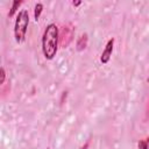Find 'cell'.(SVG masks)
<instances>
[{"label":"cell","mask_w":149,"mask_h":149,"mask_svg":"<svg viewBox=\"0 0 149 149\" xmlns=\"http://www.w3.org/2000/svg\"><path fill=\"white\" fill-rule=\"evenodd\" d=\"M42 10H43V5L41 2H37L35 5V8H34V17H35V21H37L42 14Z\"/></svg>","instance_id":"52a82bcc"},{"label":"cell","mask_w":149,"mask_h":149,"mask_svg":"<svg viewBox=\"0 0 149 149\" xmlns=\"http://www.w3.org/2000/svg\"><path fill=\"white\" fill-rule=\"evenodd\" d=\"M148 81H149V79H148Z\"/></svg>","instance_id":"8fae6325"},{"label":"cell","mask_w":149,"mask_h":149,"mask_svg":"<svg viewBox=\"0 0 149 149\" xmlns=\"http://www.w3.org/2000/svg\"><path fill=\"white\" fill-rule=\"evenodd\" d=\"M73 33H74V27L72 23L68 22L63 24L62 29L59 30V47L66 48L73 40Z\"/></svg>","instance_id":"3957f363"},{"label":"cell","mask_w":149,"mask_h":149,"mask_svg":"<svg viewBox=\"0 0 149 149\" xmlns=\"http://www.w3.org/2000/svg\"><path fill=\"white\" fill-rule=\"evenodd\" d=\"M21 3H22V1H17V0H15V1L12 2V7H10V9H9V12H8V16H9V17H13V16H14V14L17 12L19 7L21 6Z\"/></svg>","instance_id":"8992f818"},{"label":"cell","mask_w":149,"mask_h":149,"mask_svg":"<svg viewBox=\"0 0 149 149\" xmlns=\"http://www.w3.org/2000/svg\"><path fill=\"white\" fill-rule=\"evenodd\" d=\"M29 24V14L27 9H21L14 22V37L17 43H22L26 38V34Z\"/></svg>","instance_id":"7a4b0ae2"},{"label":"cell","mask_w":149,"mask_h":149,"mask_svg":"<svg viewBox=\"0 0 149 149\" xmlns=\"http://www.w3.org/2000/svg\"><path fill=\"white\" fill-rule=\"evenodd\" d=\"M80 3H81L80 1H73V2H72V5H73V6H79Z\"/></svg>","instance_id":"30bf717a"},{"label":"cell","mask_w":149,"mask_h":149,"mask_svg":"<svg viewBox=\"0 0 149 149\" xmlns=\"http://www.w3.org/2000/svg\"><path fill=\"white\" fill-rule=\"evenodd\" d=\"M48 149H49V148H48Z\"/></svg>","instance_id":"7c38bea8"},{"label":"cell","mask_w":149,"mask_h":149,"mask_svg":"<svg viewBox=\"0 0 149 149\" xmlns=\"http://www.w3.org/2000/svg\"><path fill=\"white\" fill-rule=\"evenodd\" d=\"M87 42H88V36H87V34H86V33L81 34V35L78 37L77 43H76V48H77V50H78V51H83V50H85L86 47H87Z\"/></svg>","instance_id":"5b68a950"},{"label":"cell","mask_w":149,"mask_h":149,"mask_svg":"<svg viewBox=\"0 0 149 149\" xmlns=\"http://www.w3.org/2000/svg\"><path fill=\"white\" fill-rule=\"evenodd\" d=\"M113 48H114V38H109L100 55V62L102 64H107L112 57V52H113Z\"/></svg>","instance_id":"277c9868"},{"label":"cell","mask_w":149,"mask_h":149,"mask_svg":"<svg viewBox=\"0 0 149 149\" xmlns=\"http://www.w3.org/2000/svg\"><path fill=\"white\" fill-rule=\"evenodd\" d=\"M137 149H149V136H147V137H144V139L139 141Z\"/></svg>","instance_id":"ba28073f"},{"label":"cell","mask_w":149,"mask_h":149,"mask_svg":"<svg viewBox=\"0 0 149 149\" xmlns=\"http://www.w3.org/2000/svg\"><path fill=\"white\" fill-rule=\"evenodd\" d=\"M59 45V29L55 23H49L42 35V52L45 59H52Z\"/></svg>","instance_id":"6da1fadb"},{"label":"cell","mask_w":149,"mask_h":149,"mask_svg":"<svg viewBox=\"0 0 149 149\" xmlns=\"http://www.w3.org/2000/svg\"><path fill=\"white\" fill-rule=\"evenodd\" d=\"M0 72H1V79H0V85L3 86L5 85V80H6V71H5V68L1 66L0 69Z\"/></svg>","instance_id":"9c48e42d"}]
</instances>
